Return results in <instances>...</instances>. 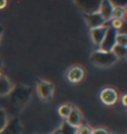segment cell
<instances>
[{
    "instance_id": "obj_19",
    "label": "cell",
    "mask_w": 127,
    "mask_h": 134,
    "mask_svg": "<svg viewBox=\"0 0 127 134\" xmlns=\"http://www.w3.org/2000/svg\"><path fill=\"white\" fill-rule=\"evenodd\" d=\"M8 122H9V120H8L6 112L2 110L1 106H0V131H2V130L7 126Z\"/></svg>"
},
{
    "instance_id": "obj_12",
    "label": "cell",
    "mask_w": 127,
    "mask_h": 134,
    "mask_svg": "<svg viewBox=\"0 0 127 134\" xmlns=\"http://www.w3.org/2000/svg\"><path fill=\"white\" fill-rule=\"evenodd\" d=\"M106 30H107V26L90 29V38H91L93 44H94L95 46H98V47L100 46L101 41H103L104 37H105Z\"/></svg>"
},
{
    "instance_id": "obj_7",
    "label": "cell",
    "mask_w": 127,
    "mask_h": 134,
    "mask_svg": "<svg viewBox=\"0 0 127 134\" xmlns=\"http://www.w3.org/2000/svg\"><path fill=\"white\" fill-rule=\"evenodd\" d=\"M86 76V72H85V68L83 66L79 65H74L71 66L70 68L67 70L66 77L68 79V82H70L71 84H78L83 81Z\"/></svg>"
},
{
    "instance_id": "obj_16",
    "label": "cell",
    "mask_w": 127,
    "mask_h": 134,
    "mask_svg": "<svg viewBox=\"0 0 127 134\" xmlns=\"http://www.w3.org/2000/svg\"><path fill=\"white\" fill-rule=\"evenodd\" d=\"M59 131H60V134H76L77 129L69 125L66 121H63V122L61 123V126H60V129H59Z\"/></svg>"
},
{
    "instance_id": "obj_23",
    "label": "cell",
    "mask_w": 127,
    "mask_h": 134,
    "mask_svg": "<svg viewBox=\"0 0 127 134\" xmlns=\"http://www.w3.org/2000/svg\"><path fill=\"white\" fill-rule=\"evenodd\" d=\"M126 98H127V95H126V94H124V95H123V97H122V104H123L124 106H126V105H127V103H126Z\"/></svg>"
},
{
    "instance_id": "obj_6",
    "label": "cell",
    "mask_w": 127,
    "mask_h": 134,
    "mask_svg": "<svg viewBox=\"0 0 127 134\" xmlns=\"http://www.w3.org/2000/svg\"><path fill=\"white\" fill-rule=\"evenodd\" d=\"M99 98L104 105L113 106L117 103L119 96H118V93L115 88H113V87H106V88H104L100 92Z\"/></svg>"
},
{
    "instance_id": "obj_11",
    "label": "cell",
    "mask_w": 127,
    "mask_h": 134,
    "mask_svg": "<svg viewBox=\"0 0 127 134\" xmlns=\"http://www.w3.org/2000/svg\"><path fill=\"white\" fill-rule=\"evenodd\" d=\"M113 10H114V3H113V1H109V0H101L99 14L101 15V17H103V19L105 20V23H108V21H111V20H112Z\"/></svg>"
},
{
    "instance_id": "obj_9",
    "label": "cell",
    "mask_w": 127,
    "mask_h": 134,
    "mask_svg": "<svg viewBox=\"0 0 127 134\" xmlns=\"http://www.w3.org/2000/svg\"><path fill=\"white\" fill-rule=\"evenodd\" d=\"M83 120H84V117L82 115V113H80V111L76 106H71L70 113H69V115L67 116L66 122L69 125H71V126L77 129L78 126H80V125L83 124Z\"/></svg>"
},
{
    "instance_id": "obj_26",
    "label": "cell",
    "mask_w": 127,
    "mask_h": 134,
    "mask_svg": "<svg viewBox=\"0 0 127 134\" xmlns=\"http://www.w3.org/2000/svg\"><path fill=\"white\" fill-rule=\"evenodd\" d=\"M51 134H60V131H59V129H58V130H56V131H54Z\"/></svg>"
},
{
    "instance_id": "obj_22",
    "label": "cell",
    "mask_w": 127,
    "mask_h": 134,
    "mask_svg": "<svg viewBox=\"0 0 127 134\" xmlns=\"http://www.w3.org/2000/svg\"><path fill=\"white\" fill-rule=\"evenodd\" d=\"M7 1L6 0H0V9H3V8H5L6 6H7Z\"/></svg>"
},
{
    "instance_id": "obj_21",
    "label": "cell",
    "mask_w": 127,
    "mask_h": 134,
    "mask_svg": "<svg viewBox=\"0 0 127 134\" xmlns=\"http://www.w3.org/2000/svg\"><path fill=\"white\" fill-rule=\"evenodd\" d=\"M91 134H109V132L106 129L97 127V129H93V133Z\"/></svg>"
},
{
    "instance_id": "obj_1",
    "label": "cell",
    "mask_w": 127,
    "mask_h": 134,
    "mask_svg": "<svg viewBox=\"0 0 127 134\" xmlns=\"http://www.w3.org/2000/svg\"><path fill=\"white\" fill-rule=\"evenodd\" d=\"M32 96V88L25 84H17L9 94L0 98V106L6 112L8 120L18 117V115L28 105Z\"/></svg>"
},
{
    "instance_id": "obj_25",
    "label": "cell",
    "mask_w": 127,
    "mask_h": 134,
    "mask_svg": "<svg viewBox=\"0 0 127 134\" xmlns=\"http://www.w3.org/2000/svg\"><path fill=\"white\" fill-rule=\"evenodd\" d=\"M2 34H3V27L0 26V41H1V37H2Z\"/></svg>"
},
{
    "instance_id": "obj_27",
    "label": "cell",
    "mask_w": 127,
    "mask_h": 134,
    "mask_svg": "<svg viewBox=\"0 0 127 134\" xmlns=\"http://www.w3.org/2000/svg\"><path fill=\"white\" fill-rule=\"evenodd\" d=\"M35 134H42V133H35Z\"/></svg>"
},
{
    "instance_id": "obj_24",
    "label": "cell",
    "mask_w": 127,
    "mask_h": 134,
    "mask_svg": "<svg viewBox=\"0 0 127 134\" xmlns=\"http://www.w3.org/2000/svg\"><path fill=\"white\" fill-rule=\"evenodd\" d=\"M2 70H3V63H2V59L0 58V76H1V75H3V74H2Z\"/></svg>"
},
{
    "instance_id": "obj_18",
    "label": "cell",
    "mask_w": 127,
    "mask_h": 134,
    "mask_svg": "<svg viewBox=\"0 0 127 134\" xmlns=\"http://www.w3.org/2000/svg\"><path fill=\"white\" fill-rule=\"evenodd\" d=\"M116 45L123 46V47H127V35L125 32H117Z\"/></svg>"
},
{
    "instance_id": "obj_4",
    "label": "cell",
    "mask_w": 127,
    "mask_h": 134,
    "mask_svg": "<svg viewBox=\"0 0 127 134\" xmlns=\"http://www.w3.org/2000/svg\"><path fill=\"white\" fill-rule=\"evenodd\" d=\"M116 35H117V30H115V29L112 28L111 26H107V30H106L105 37L99 46V50L107 52V53L112 52L113 47L116 45Z\"/></svg>"
},
{
    "instance_id": "obj_15",
    "label": "cell",
    "mask_w": 127,
    "mask_h": 134,
    "mask_svg": "<svg viewBox=\"0 0 127 134\" xmlns=\"http://www.w3.org/2000/svg\"><path fill=\"white\" fill-rule=\"evenodd\" d=\"M112 53L114 54V56H115L117 59H125L127 57V47L115 45L112 49Z\"/></svg>"
},
{
    "instance_id": "obj_17",
    "label": "cell",
    "mask_w": 127,
    "mask_h": 134,
    "mask_svg": "<svg viewBox=\"0 0 127 134\" xmlns=\"http://www.w3.org/2000/svg\"><path fill=\"white\" fill-rule=\"evenodd\" d=\"M71 106H73V105H70V104H62V105H60L58 107V114L60 115L62 119L66 120L67 116H68L69 113H70Z\"/></svg>"
},
{
    "instance_id": "obj_5",
    "label": "cell",
    "mask_w": 127,
    "mask_h": 134,
    "mask_svg": "<svg viewBox=\"0 0 127 134\" xmlns=\"http://www.w3.org/2000/svg\"><path fill=\"white\" fill-rule=\"evenodd\" d=\"M75 3L83 10L84 14L91 15L99 12L101 0H76Z\"/></svg>"
},
{
    "instance_id": "obj_3",
    "label": "cell",
    "mask_w": 127,
    "mask_h": 134,
    "mask_svg": "<svg viewBox=\"0 0 127 134\" xmlns=\"http://www.w3.org/2000/svg\"><path fill=\"white\" fill-rule=\"evenodd\" d=\"M55 86L53 83L44 79L37 81V93L42 100H51L54 97Z\"/></svg>"
},
{
    "instance_id": "obj_13",
    "label": "cell",
    "mask_w": 127,
    "mask_h": 134,
    "mask_svg": "<svg viewBox=\"0 0 127 134\" xmlns=\"http://www.w3.org/2000/svg\"><path fill=\"white\" fill-rule=\"evenodd\" d=\"M14 83H12L6 75H1L0 76V98L5 97L10 93L14 88Z\"/></svg>"
},
{
    "instance_id": "obj_2",
    "label": "cell",
    "mask_w": 127,
    "mask_h": 134,
    "mask_svg": "<svg viewBox=\"0 0 127 134\" xmlns=\"http://www.w3.org/2000/svg\"><path fill=\"white\" fill-rule=\"evenodd\" d=\"M118 62L117 58L114 56L112 52H103V50L97 49L91 53L90 55V63L98 68H109L113 65H115Z\"/></svg>"
},
{
    "instance_id": "obj_10",
    "label": "cell",
    "mask_w": 127,
    "mask_h": 134,
    "mask_svg": "<svg viewBox=\"0 0 127 134\" xmlns=\"http://www.w3.org/2000/svg\"><path fill=\"white\" fill-rule=\"evenodd\" d=\"M84 18H85V20H86L88 27H89L90 29L103 27V26H105V24H106L99 12H97V14H91V15L84 14Z\"/></svg>"
},
{
    "instance_id": "obj_8",
    "label": "cell",
    "mask_w": 127,
    "mask_h": 134,
    "mask_svg": "<svg viewBox=\"0 0 127 134\" xmlns=\"http://www.w3.org/2000/svg\"><path fill=\"white\" fill-rule=\"evenodd\" d=\"M24 133V126L19 117L9 120L7 126L0 131V134H22Z\"/></svg>"
},
{
    "instance_id": "obj_14",
    "label": "cell",
    "mask_w": 127,
    "mask_h": 134,
    "mask_svg": "<svg viewBox=\"0 0 127 134\" xmlns=\"http://www.w3.org/2000/svg\"><path fill=\"white\" fill-rule=\"evenodd\" d=\"M125 16H126V9H125V7H118V6L114 5V10H113L112 19L124 21Z\"/></svg>"
},
{
    "instance_id": "obj_20",
    "label": "cell",
    "mask_w": 127,
    "mask_h": 134,
    "mask_svg": "<svg viewBox=\"0 0 127 134\" xmlns=\"http://www.w3.org/2000/svg\"><path fill=\"white\" fill-rule=\"evenodd\" d=\"M91 133H93V129L89 127L88 125H84V124L78 126L77 131H76V134H91Z\"/></svg>"
}]
</instances>
